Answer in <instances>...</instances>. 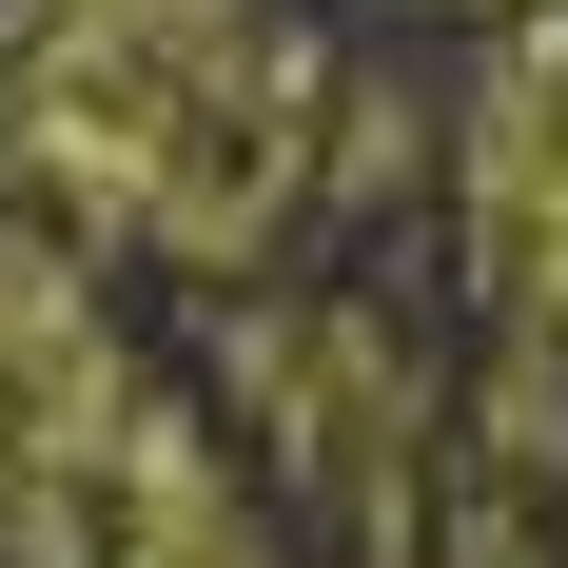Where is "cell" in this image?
Wrapping results in <instances>:
<instances>
[{"label":"cell","mask_w":568,"mask_h":568,"mask_svg":"<svg viewBox=\"0 0 568 568\" xmlns=\"http://www.w3.org/2000/svg\"><path fill=\"white\" fill-rule=\"evenodd\" d=\"M0 158L79 235L235 275L314 176V40L255 0H0Z\"/></svg>","instance_id":"6da1fadb"},{"label":"cell","mask_w":568,"mask_h":568,"mask_svg":"<svg viewBox=\"0 0 568 568\" xmlns=\"http://www.w3.org/2000/svg\"><path fill=\"white\" fill-rule=\"evenodd\" d=\"M470 275L510 334H568V20H529L470 99Z\"/></svg>","instance_id":"7a4b0ae2"}]
</instances>
